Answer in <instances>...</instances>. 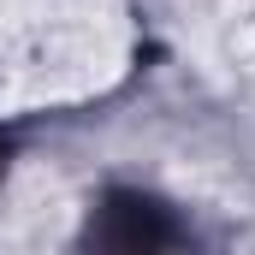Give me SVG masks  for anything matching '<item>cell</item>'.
<instances>
[{
	"instance_id": "cell-4",
	"label": "cell",
	"mask_w": 255,
	"mask_h": 255,
	"mask_svg": "<svg viewBox=\"0 0 255 255\" xmlns=\"http://www.w3.org/2000/svg\"><path fill=\"white\" fill-rule=\"evenodd\" d=\"M0 6H6V0H0Z\"/></svg>"
},
{
	"instance_id": "cell-3",
	"label": "cell",
	"mask_w": 255,
	"mask_h": 255,
	"mask_svg": "<svg viewBox=\"0 0 255 255\" xmlns=\"http://www.w3.org/2000/svg\"><path fill=\"white\" fill-rule=\"evenodd\" d=\"M226 54L232 65L255 77V0H232V12H226Z\"/></svg>"
},
{
	"instance_id": "cell-1",
	"label": "cell",
	"mask_w": 255,
	"mask_h": 255,
	"mask_svg": "<svg viewBox=\"0 0 255 255\" xmlns=\"http://www.w3.org/2000/svg\"><path fill=\"white\" fill-rule=\"evenodd\" d=\"M125 65L119 0H6L0 6V107L71 101Z\"/></svg>"
},
{
	"instance_id": "cell-2",
	"label": "cell",
	"mask_w": 255,
	"mask_h": 255,
	"mask_svg": "<svg viewBox=\"0 0 255 255\" xmlns=\"http://www.w3.org/2000/svg\"><path fill=\"white\" fill-rule=\"evenodd\" d=\"M77 202L54 166H24L0 190V250H54L71 238Z\"/></svg>"
}]
</instances>
